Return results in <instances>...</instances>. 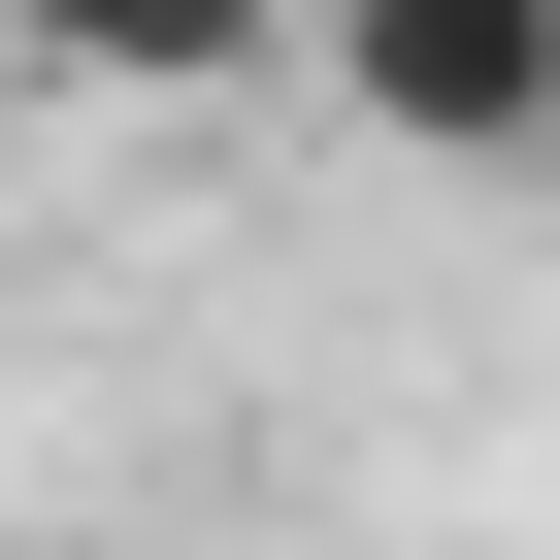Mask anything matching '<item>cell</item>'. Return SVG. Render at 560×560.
I'll return each mask as SVG.
<instances>
[{
	"mask_svg": "<svg viewBox=\"0 0 560 560\" xmlns=\"http://www.w3.org/2000/svg\"><path fill=\"white\" fill-rule=\"evenodd\" d=\"M298 100L363 132V165H560V0H298Z\"/></svg>",
	"mask_w": 560,
	"mask_h": 560,
	"instance_id": "1",
	"label": "cell"
},
{
	"mask_svg": "<svg viewBox=\"0 0 560 560\" xmlns=\"http://www.w3.org/2000/svg\"><path fill=\"white\" fill-rule=\"evenodd\" d=\"M0 34H34L67 100H264V67H298V0H0Z\"/></svg>",
	"mask_w": 560,
	"mask_h": 560,
	"instance_id": "2",
	"label": "cell"
}]
</instances>
